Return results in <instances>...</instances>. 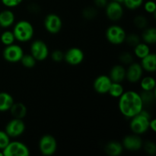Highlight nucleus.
Masks as SVG:
<instances>
[{
	"label": "nucleus",
	"mask_w": 156,
	"mask_h": 156,
	"mask_svg": "<svg viewBox=\"0 0 156 156\" xmlns=\"http://www.w3.org/2000/svg\"><path fill=\"white\" fill-rule=\"evenodd\" d=\"M85 59L84 52L79 47H72L64 53V59L70 66H78Z\"/></svg>",
	"instance_id": "f8f14e48"
},
{
	"label": "nucleus",
	"mask_w": 156,
	"mask_h": 156,
	"mask_svg": "<svg viewBox=\"0 0 156 156\" xmlns=\"http://www.w3.org/2000/svg\"><path fill=\"white\" fill-rule=\"evenodd\" d=\"M0 156H4V155H3L2 151V150H0Z\"/></svg>",
	"instance_id": "79ce46f5"
},
{
	"label": "nucleus",
	"mask_w": 156,
	"mask_h": 156,
	"mask_svg": "<svg viewBox=\"0 0 156 156\" xmlns=\"http://www.w3.org/2000/svg\"><path fill=\"white\" fill-rule=\"evenodd\" d=\"M106 16L112 21H117L122 18L123 15V8L122 3L117 2H108L105 6Z\"/></svg>",
	"instance_id": "9b49d317"
},
{
	"label": "nucleus",
	"mask_w": 156,
	"mask_h": 156,
	"mask_svg": "<svg viewBox=\"0 0 156 156\" xmlns=\"http://www.w3.org/2000/svg\"><path fill=\"white\" fill-rule=\"evenodd\" d=\"M111 83H112V81L110 79L109 76L101 75L94 79L93 82V88L94 91L98 94H108Z\"/></svg>",
	"instance_id": "2eb2a0df"
},
{
	"label": "nucleus",
	"mask_w": 156,
	"mask_h": 156,
	"mask_svg": "<svg viewBox=\"0 0 156 156\" xmlns=\"http://www.w3.org/2000/svg\"><path fill=\"white\" fill-rule=\"evenodd\" d=\"M143 71L147 73H155L156 70V56L155 53H150L144 58L141 59L140 62Z\"/></svg>",
	"instance_id": "f3484780"
},
{
	"label": "nucleus",
	"mask_w": 156,
	"mask_h": 156,
	"mask_svg": "<svg viewBox=\"0 0 156 156\" xmlns=\"http://www.w3.org/2000/svg\"><path fill=\"white\" fill-rule=\"evenodd\" d=\"M111 1H114V2H117L123 3V0H111Z\"/></svg>",
	"instance_id": "a19ab883"
},
{
	"label": "nucleus",
	"mask_w": 156,
	"mask_h": 156,
	"mask_svg": "<svg viewBox=\"0 0 156 156\" xmlns=\"http://www.w3.org/2000/svg\"><path fill=\"white\" fill-rule=\"evenodd\" d=\"M156 82L152 76H146L140 79V87L143 91H153L155 89Z\"/></svg>",
	"instance_id": "b1692460"
},
{
	"label": "nucleus",
	"mask_w": 156,
	"mask_h": 156,
	"mask_svg": "<svg viewBox=\"0 0 156 156\" xmlns=\"http://www.w3.org/2000/svg\"><path fill=\"white\" fill-rule=\"evenodd\" d=\"M5 131L10 136V138H16L24 133L25 123L22 119L13 118L6 124Z\"/></svg>",
	"instance_id": "9d476101"
},
{
	"label": "nucleus",
	"mask_w": 156,
	"mask_h": 156,
	"mask_svg": "<svg viewBox=\"0 0 156 156\" xmlns=\"http://www.w3.org/2000/svg\"><path fill=\"white\" fill-rule=\"evenodd\" d=\"M51 58L54 62H59L64 59V53L60 50H55L52 52Z\"/></svg>",
	"instance_id": "4c0bfd02"
},
{
	"label": "nucleus",
	"mask_w": 156,
	"mask_h": 156,
	"mask_svg": "<svg viewBox=\"0 0 156 156\" xmlns=\"http://www.w3.org/2000/svg\"><path fill=\"white\" fill-rule=\"evenodd\" d=\"M141 39L147 44H155L156 43V29L154 27H146L142 34Z\"/></svg>",
	"instance_id": "4be33fe9"
},
{
	"label": "nucleus",
	"mask_w": 156,
	"mask_h": 156,
	"mask_svg": "<svg viewBox=\"0 0 156 156\" xmlns=\"http://www.w3.org/2000/svg\"><path fill=\"white\" fill-rule=\"evenodd\" d=\"M2 152L4 156H29L30 154L29 148L20 141H10Z\"/></svg>",
	"instance_id": "423d86ee"
},
{
	"label": "nucleus",
	"mask_w": 156,
	"mask_h": 156,
	"mask_svg": "<svg viewBox=\"0 0 156 156\" xmlns=\"http://www.w3.org/2000/svg\"><path fill=\"white\" fill-rule=\"evenodd\" d=\"M144 3V0H123V3L125 7L129 10H136L141 7Z\"/></svg>",
	"instance_id": "c85d7f7f"
},
{
	"label": "nucleus",
	"mask_w": 156,
	"mask_h": 156,
	"mask_svg": "<svg viewBox=\"0 0 156 156\" xmlns=\"http://www.w3.org/2000/svg\"><path fill=\"white\" fill-rule=\"evenodd\" d=\"M0 41L5 46H9L14 44L15 37L12 30H5L4 32H2L0 36Z\"/></svg>",
	"instance_id": "a878e982"
},
{
	"label": "nucleus",
	"mask_w": 156,
	"mask_h": 156,
	"mask_svg": "<svg viewBox=\"0 0 156 156\" xmlns=\"http://www.w3.org/2000/svg\"><path fill=\"white\" fill-rule=\"evenodd\" d=\"M97 15V11L94 8L88 7L83 11V16L86 19H92Z\"/></svg>",
	"instance_id": "e433bc0d"
},
{
	"label": "nucleus",
	"mask_w": 156,
	"mask_h": 156,
	"mask_svg": "<svg viewBox=\"0 0 156 156\" xmlns=\"http://www.w3.org/2000/svg\"><path fill=\"white\" fill-rule=\"evenodd\" d=\"M15 40L21 43L30 41L34 34V28L30 21L21 20L16 22L12 30Z\"/></svg>",
	"instance_id": "f03ea898"
},
{
	"label": "nucleus",
	"mask_w": 156,
	"mask_h": 156,
	"mask_svg": "<svg viewBox=\"0 0 156 156\" xmlns=\"http://www.w3.org/2000/svg\"><path fill=\"white\" fill-rule=\"evenodd\" d=\"M20 62H21V65L24 67H25V68L31 69L35 66L37 60L34 58V56L30 53V54H24V53Z\"/></svg>",
	"instance_id": "bb28decb"
},
{
	"label": "nucleus",
	"mask_w": 156,
	"mask_h": 156,
	"mask_svg": "<svg viewBox=\"0 0 156 156\" xmlns=\"http://www.w3.org/2000/svg\"><path fill=\"white\" fill-rule=\"evenodd\" d=\"M119 60L123 65H129L133 62V56L129 52H122L119 56Z\"/></svg>",
	"instance_id": "7c9ffc66"
},
{
	"label": "nucleus",
	"mask_w": 156,
	"mask_h": 156,
	"mask_svg": "<svg viewBox=\"0 0 156 156\" xmlns=\"http://www.w3.org/2000/svg\"><path fill=\"white\" fill-rule=\"evenodd\" d=\"M123 149L129 152H136L143 148V143L140 136L136 134L128 135L123 138L122 142Z\"/></svg>",
	"instance_id": "4468645a"
},
{
	"label": "nucleus",
	"mask_w": 156,
	"mask_h": 156,
	"mask_svg": "<svg viewBox=\"0 0 156 156\" xmlns=\"http://www.w3.org/2000/svg\"><path fill=\"white\" fill-rule=\"evenodd\" d=\"M126 32L123 27L118 24L109 26L105 32V37L109 43L113 45H120L125 42Z\"/></svg>",
	"instance_id": "20e7f679"
},
{
	"label": "nucleus",
	"mask_w": 156,
	"mask_h": 156,
	"mask_svg": "<svg viewBox=\"0 0 156 156\" xmlns=\"http://www.w3.org/2000/svg\"><path fill=\"white\" fill-rule=\"evenodd\" d=\"M143 5H144L145 11L147 13L155 14L156 5L155 2L152 1V0H149V1H146V2L143 3Z\"/></svg>",
	"instance_id": "f704fd0d"
},
{
	"label": "nucleus",
	"mask_w": 156,
	"mask_h": 156,
	"mask_svg": "<svg viewBox=\"0 0 156 156\" xmlns=\"http://www.w3.org/2000/svg\"><path fill=\"white\" fill-rule=\"evenodd\" d=\"M133 53L137 58L141 59L151 53L150 47L149 44L144 42H140L133 47Z\"/></svg>",
	"instance_id": "5701e85b"
},
{
	"label": "nucleus",
	"mask_w": 156,
	"mask_h": 156,
	"mask_svg": "<svg viewBox=\"0 0 156 156\" xmlns=\"http://www.w3.org/2000/svg\"><path fill=\"white\" fill-rule=\"evenodd\" d=\"M123 151V145L117 141H111L106 144L105 147V153L109 156H119Z\"/></svg>",
	"instance_id": "6ab92c4d"
},
{
	"label": "nucleus",
	"mask_w": 156,
	"mask_h": 156,
	"mask_svg": "<svg viewBox=\"0 0 156 156\" xmlns=\"http://www.w3.org/2000/svg\"><path fill=\"white\" fill-rule=\"evenodd\" d=\"M38 147L42 155L45 156L53 155L57 150V142L53 136L46 134L40 139Z\"/></svg>",
	"instance_id": "39448f33"
},
{
	"label": "nucleus",
	"mask_w": 156,
	"mask_h": 156,
	"mask_svg": "<svg viewBox=\"0 0 156 156\" xmlns=\"http://www.w3.org/2000/svg\"><path fill=\"white\" fill-rule=\"evenodd\" d=\"M94 3L98 8H105L108 3V0H94Z\"/></svg>",
	"instance_id": "58836bf2"
},
{
	"label": "nucleus",
	"mask_w": 156,
	"mask_h": 156,
	"mask_svg": "<svg viewBox=\"0 0 156 156\" xmlns=\"http://www.w3.org/2000/svg\"><path fill=\"white\" fill-rule=\"evenodd\" d=\"M10 141V136L6 133L5 131L0 130V150L2 151Z\"/></svg>",
	"instance_id": "473e14b6"
},
{
	"label": "nucleus",
	"mask_w": 156,
	"mask_h": 156,
	"mask_svg": "<svg viewBox=\"0 0 156 156\" xmlns=\"http://www.w3.org/2000/svg\"><path fill=\"white\" fill-rule=\"evenodd\" d=\"M123 92H124V88H123L121 83L112 82L111 86H110L109 90H108V94H109L111 97L114 98H119L123 94Z\"/></svg>",
	"instance_id": "393cba45"
},
{
	"label": "nucleus",
	"mask_w": 156,
	"mask_h": 156,
	"mask_svg": "<svg viewBox=\"0 0 156 156\" xmlns=\"http://www.w3.org/2000/svg\"><path fill=\"white\" fill-rule=\"evenodd\" d=\"M9 111H10L11 114L14 118L18 119H23L27 115V107L21 102H18V103L14 102Z\"/></svg>",
	"instance_id": "412c9836"
},
{
	"label": "nucleus",
	"mask_w": 156,
	"mask_h": 156,
	"mask_svg": "<svg viewBox=\"0 0 156 156\" xmlns=\"http://www.w3.org/2000/svg\"><path fill=\"white\" fill-rule=\"evenodd\" d=\"M30 52L37 61H44L50 53L48 46L42 40L34 41L30 44Z\"/></svg>",
	"instance_id": "0eeeda50"
},
{
	"label": "nucleus",
	"mask_w": 156,
	"mask_h": 156,
	"mask_svg": "<svg viewBox=\"0 0 156 156\" xmlns=\"http://www.w3.org/2000/svg\"><path fill=\"white\" fill-rule=\"evenodd\" d=\"M118 108L122 115L130 119L143 111L144 105L140 94L135 91H127L119 98Z\"/></svg>",
	"instance_id": "f257e3e1"
},
{
	"label": "nucleus",
	"mask_w": 156,
	"mask_h": 156,
	"mask_svg": "<svg viewBox=\"0 0 156 156\" xmlns=\"http://www.w3.org/2000/svg\"><path fill=\"white\" fill-rule=\"evenodd\" d=\"M2 55L5 60L11 63H15L20 62L24 55V50L21 46L12 44L11 45L5 46Z\"/></svg>",
	"instance_id": "6e6552de"
},
{
	"label": "nucleus",
	"mask_w": 156,
	"mask_h": 156,
	"mask_svg": "<svg viewBox=\"0 0 156 156\" xmlns=\"http://www.w3.org/2000/svg\"><path fill=\"white\" fill-rule=\"evenodd\" d=\"M133 23L136 27L140 29H145L147 27L148 21L144 15H137L133 20Z\"/></svg>",
	"instance_id": "2f4dec72"
},
{
	"label": "nucleus",
	"mask_w": 156,
	"mask_h": 156,
	"mask_svg": "<svg viewBox=\"0 0 156 156\" xmlns=\"http://www.w3.org/2000/svg\"><path fill=\"white\" fill-rule=\"evenodd\" d=\"M44 27L48 33L51 34H56L59 33L62 29V19L56 14H48L44 20Z\"/></svg>",
	"instance_id": "1a4fd4ad"
},
{
	"label": "nucleus",
	"mask_w": 156,
	"mask_h": 156,
	"mask_svg": "<svg viewBox=\"0 0 156 156\" xmlns=\"http://www.w3.org/2000/svg\"><path fill=\"white\" fill-rule=\"evenodd\" d=\"M112 82L121 83L126 79V69L123 65H115L111 68L109 75Z\"/></svg>",
	"instance_id": "dca6fc26"
},
{
	"label": "nucleus",
	"mask_w": 156,
	"mask_h": 156,
	"mask_svg": "<svg viewBox=\"0 0 156 156\" xmlns=\"http://www.w3.org/2000/svg\"><path fill=\"white\" fill-rule=\"evenodd\" d=\"M24 0H1V2L5 7L12 9V8L18 7L22 3Z\"/></svg>",
	"instance_id": "c9c22d12"
},
{
	"label": "nucleus",
	"mask_w": 156,
	"mask_h": 156,
	"mask_svg": "<svg viewBox=\"0 0 156 156\" xmlns=\"http://www.w3.org/2000/svg\"><path fill=\"white\" fill-rule=\"evenodd\" d=\"M140 96H141V98L144 105L154 103L156 98L155 90H153V91H143V92L140 94Z\"/></svg>",
	"instance_id": "cd10ccee"
},
{
	"label": "nucleus",
	"mask_w": 156,
	"mask_h": 156,
	"mask_svg": "<svg viewBox=\"0 0 156 156\" xmlns=\"http://www.w3.org/2000/svg\"><path fill=\"white\" fill-rule=\"evenodd\" d=\"M143 69L140 63L133 62L126 69V79L130 83H136L143 78Z\"/></svg>",
	"instance_id": "ddd939ff"
},
{
	"label": "nucleus",
	"mask_w": 156,
	"mask_h": 156,
	"mask_svg": "<svg viewBox=\"0 0 156 156\" xmlns=\"http://www.w3.org/2000/svg\"><path fill=\"white\" fill-rule=\"evenodd\" d=\"M125 42H126L129 47H134L135 46H136L139 43L141 42V38H140L136 34H126Z\"/></svg>",
	"instance_id": "c756f323"
},
{
	"label": "nucleus",
	"mask_w": 156,
	"mask_h": 156,
	"mask_svg": "<svg viewBox=\"0 0 156 156\" xmlns=\"http://www.w3.org/2000/svg\"><path fill=\"white\" fill-rule=\"evenodd\" d=\"M15 21V14L9 9H5L0 12V27L8 28L13 25Z\"/></svg>",
	"instance_id": "a211bd4d"
},
{
	"label": "nucleus",
	"mask_w": 156,
	"mask_h": 156,
	"mask_svg": "<svg viewBox=\"0 0 156 156\" xmlns=\"http://www.w3.org/2000/svg\"><path fill=\"white\" fill-rule=\"evenodd\" d=\"M143 149H144L145 152L148 154V155H155L156 152V146L155 143L152 141H147L143 144Z\"/></svg>",
	"instance_id": "72a5a7b5"
},
{
	"label": "nucleus",
	"mask_w": 156,
	"mask_h": 156,
	"mask_svg": "<svg viewBox=\"0 0 156 156\" xmlns=\"http://www.w3.org/2000/svg\"><path fill=\"white\" fill-rule=\"evenodd\" d=\"M129 122V128L134 134L136 135H143L146 133L149 129V121L151 117L146 111H143L140 114L130 118Z\"/></svg>",
	"instance_id": "7ed1b4c3"
},
{
	"label": "nucleus",
	"mask_w": 156,
	"mask_h": 156,
	"mask_svg": "<svg viewBox=\"0 0 156 156\" xmlns=\"http://www.w3.org/2000/svg\"><path fill=\"white\" fill-rule=\"evenodd\" d=\"M149 129L152 131V132H155L156 131V120L155 119H151L149 121Z\"/></svg>",
	"instance_id": "ea45409f"
},
{
	"label": "nucleus",
	"mask_w": 156,
	"mask_h": 156,
	"mask_svg": "<svg viewBox=\"0 0 156 156\" xmlns=\"http://www.w3.org/2000/svg\"><path fill=\"white\" fill-rule=\"evenodd\" d=\"M13 104L14 98L9 93L0 92V112L9 111Z\"/></svg>",
	"instance_id": "aec40b11"
}]
</instances>
